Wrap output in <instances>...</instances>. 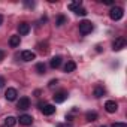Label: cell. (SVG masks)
<instances>
[{
  "instance_id": "1",
  "label": "cell",
  "mask_w": 127,
  "mask_h": 127,
  "mask_svg": "<svg viewBox=\"0 0 127 127\" xmlns=\"http://www.w3.org/2000/svg\"><path fill=\"white\" fill-rule=\"evenodd\" d=\"M109 17H111V20H114V21L121 20V18L124 17V11H123V8H120V6H112L111 11H109Z\"/></svg>"
},
{
  "instance_id": "2",
  "label": "cell",
  "mask_w": 127,
  "mask_h": 127,
  "mask_svg": "<svg viewBox=\"0 0 127 127\" xmlns=\"http://www.w3.org/2000/svg\"><path fill=\"white\" fill-rule=\"evenodd\" d=\"M93 24H91V21H87V20H84V21H81L79 23V33L81 34H88V33H91L93 32Z\"/></svg>"
},
{
  "instance_id": "3",
  "label": "cell",
  "mask_w": 127,
  "mask_h": 127,
  "mask_svg": "<svg viewBox=\"0 0 127 127\" xmlns=\"http://www.w3.org/2000/svg\"><path fill=\"white\" fill-rule=\"evenodd\" d=\"M17 108L18 109H23V111H26V109H29L30 108V99L29 97H20V100H18V103H17Z\"/></svg>"
},
{
  "instance_id": "4",
  "label": "cell",
  "mask_w": 127,
  "mask_h": 127,
  "mask_svg": "<svg viewBox=\"0 0 127 127\" xmlns=\"http://www.w3.org/2000/svg\"><path fill=\"white\" fill-rule=\"evenodd\" d=\"M67 91H58V93H55L54 96H52V99H54V102L55 103H63L66 99H67Z\"/></svg>"
},
{
  "instance_id": "5",
  "label": "cell",
  "mask_w": 127,
  "mask_h": 127,
  "mask_svg": "<svg viewBox=\"0 0 127 127\" xmlns=\"http://www.w3.org/2000/svg\"><path fill=\"white\" fill-rule=\"evenodd\" d=\"M124 46H126V39H124V37H117V39L114 40V43H112L114 51H120V49H123Z\"/></svg>"
},
{
  "instance_id": "6",
  "label": "cell",
  "mask_w": 127,
  "mask_h": 127,
  "mask_svg": "<svg viewBox=\"0 0 127 127\" xmlns=\"http://www.w3.org/2000/svg\"><path fill=\"white\" fill-rule=\"evenodd\" d=\"M105 109H106V112L114 114V112H117L118 105H117V102H115V100H108V102L105 103Z\"/></svg>"
},
{
  "instance_id": "7",
  "label": "cell",
  "mask_w": 127,
  "mask_h": 127,
  "mask_svg": "<svg viewBox=\"0 0 127 127\" xmlns=\"http://www.w3.org/2000/svg\"><path fill=\"white\" fill-rule=\"evenodd\" d=\"M17 121H20L21 126H32V123H33V117L24 114V115H20V118H18Z\"/></svg>"
},
{
  "instance_id": "8",
  "label": "cell",
  "mask_w": 127,
  "mask_h": 127,
  "mask_svg": "<svg viewBox=\"0 0 127 127\" xmlns=\"http://www.w3.org/2000/svg\"><path fill=\"white\" fill-rule=\"evenodd\" d=\"M17 96H18V91H17L15 88H8V90H6V93H5L6 100H9V102L17 100Z\"/></svg>"
},
{
  "instance_id": "9",
  "label": "cell",
  "mask_w": 127,
  "mask_h": 127,
  "mask_svg": "<svg viewBox=\"0 0 127 127\" xmlns=\"http://www.w3.org/2000/svg\"><path fill=\"white\" fill-rule=\"evenodd\" d=\"M61 61H63V58H61L60 55H55V57H52V58H51L49 66H51L52 69H58V67L61 66Z\"/></svg>"
},
{
  "instance_id": "10",
  "label": "cell",
  "mask_w": 127,
  "mask_h": 127,
  "mask_svg": "<svg viewBox=\"0 0 127 127\" xmlns=\"http://www.w3.org/2000/svg\"><path fill=\"white\" fill-rule=\"evenodd\" d=\"M29 32H30V24H29V23H21V24H18V33H20L21 36H26Z\"/></svg>"
},
{
  "instance_id": "11",
  "label": "cell",
  "mask_w": 127,
  "mask_h": 127,
  "mask_svg": "<svg viewBox=\"0 0 127 127\" xmlns=\"http://www.w3.org/2000/svg\"><path fill=\"white\" fill-rule=\"evenodd\" d=\"M34 58H36V54L32 52V51H23L21 52V60L23 61H32Z\"/></svg>"
},
{
  "instance_id": "12",
  "label": "cell",
  "mask_w": 127,
  "mask_h": 127,
  "mask_svg": "<svg viewBox=\"0 0 127 127\" xmlns=\"http://www.w3.org/2000/svg\"><path fill=\"white\" fill-rule=\"evenodd\" d=\"M40 111H42V114L43 115H52L54 112H55V106L54 105H43L42 108H40Z\"/></svg>"
},
{
  "instance_id": "13",
  "label": "cell",
  "mask_w": 127,
  "mask_h": 127,
  "mask_svg": "<svg viewBox=\"0 0 127 127\" xmlns=\"http://www.w3.org/2000/svg\"><path fill=\"white\" fill-rule=\"evenodd\" d=\"M20 42H21L20 34H14V36H11V39H9V46H11V48H17V46H20Z\"/></svg>"
},
{
  "instance_id": "14",
  "label": "cell",
  "mask_w": 127,
  "mask_h": 127,
  "mask_svg": "<svg viewBox=\"0 0 127 127\" xmlns=\"http://www.w3.org/2000/svg\"><path fill=\"white\" fill-rule=\"evenodd\" d=\"M15 124H17V118L15 117H11L9 115V117L5 118V127H14Z\"/></svg>"
},
{
  "instance_id": "15",
  "label": "cell",
  "mask_w": 127,
  "mask_h": 127,
  "mask_svg": "<svg viewBox=\"0 0 127 127\" xmlns=\"http://www.w3.org/2000/svg\"><path fill=\"white\" fill-rule=\"evenodd\" d=\"M76 69V64H75V61H67L66 63V66H64V72L66 73H70Z\"/></svg>"
},
{
  "instance_id": "16",
  "label": "cell",
  "mask_w": 127,
  "mask_h": 127,
  "mask_svg": "<svg viewBox=\"0 0 127 127\" xmlns=\"http://www.w3.org/2000/svg\"><path fill=\"white\" fill-rule=\"evenodd\" d=\"M66 23H67V18L64 15H58L57 20H55V26H58V27H61L63 24H66Z\"/></svg>"
},
{
  "instance_id": "17",
  "label": "cell",
  "mask_w": 127,
  "mask_h": 127,
  "mask_svg": "<svg viewBox=\"0 0 127 127\" xmlns=\"http://www.w3.org/2000/svg\"><path fill=\"white\" fill-rule=\"evenodd\" d=\"M93 94H94V97H102V96L105 94V88H103V87H100V85H97V87L94 88Z\"/></svg>"
},
{
  "instance_id": "18",
  "label": "cell",
  "mask_w": 127,
  "mask_h": 127,
  "mask_svg": "<svg viewBox=\"0 0 127 127\" xmlns=\"http://www.w3.org/2000/svg\"><path fill=\"white\" fill-rule=\"evenodd\" d=\"M81 5H82V2H81V0H76V2H72V3H69V6H67V8H69L70 11H73V12H75L78 8H81Z\"/></svg>"
},
{
  "instance_id": "19",
  "label": "cell",
  "mask_w": 127,
  "mask_h": 127,
  "mask_svg": "<svg viewBox=\"0 0 127 127\" xmlns=\"http://www.w3.org/2000/svg\"><path fill=\"white\" fill-rule=\"evenodd\" d=\"M85 118H87V121H90V123H93V121H96V120L99 118V115H97L96 112H87V115H85Z\"/></svg>"
},
{
  "instance_id": "20",
  "label": "cell",
  "mask_w": 127,
  "mask_h": 127,
  "mask_svg": "<svg viewBox=\"0 0 127 127\" xmlns=\"http://www.w3.org/2000/svg\"><path fill=\"white\" fill-rule=\"evenodd\" d=\"M36 70H37V73L43 75V73H45V70H46V66L43 64V63H37V64H36Z\"/></svg>"
},
{
  "instance_id": "21",
  "label": "cell",
  "mask_w": 127,
  "mask_h": 127,
  "mask_svg": "<svg viewBox=\"0 0 127 127\" xmlns=\"http://www.w3.org/2000/svg\"><path fill=\"white\" fill-rule=\"evenodd\" d=\"M75 14H76V15H81V17H85L88 12H87V9H85V8H78V9L75 11Z\"/></svg>"
},
{
  "instance_id": "22",
  "label": "cell",
  "mask_w": 127,
  "mask_h": 127,
  "mask_svg": "<svg viewBox=\"0 0 127 127\" xmlns=\"http://www.w3.org/2000/svg\"><path fill=\"white\" fill-rule=\"evenodd\" d=\"M37 48H39V51H40V52H43V54H46V52H48V45H46V43H39V45H37Z\"/></svg>"
},
{
  "instance_id": "23",
  "label": "cell",
  "mask_w": 127,
  "mask_h": 127,
  "mask_svg": "<svg viewBox=\"0 0 127 127\" xmlns=\"http://www.w3.org/2000/svg\"><path fill=\"white\" fill-rule=\"evenodd\" d=\"M111 127H127V124L126 123H114Z\"/></svg>"
},
{
  "instance_id": "24",
  "label": "cell",
  "mask_w": 127,
  "mask_h": 127,
  "mask_svg": "<svg viewBox=\"0 0 127 127\" xmlns=\"http://www.w3.org/2000/svg\"><path fill=\"white\" fill-rule=\"evenodd\" d=\"M5 84H6L5 78H3V76H0V88H2V87H5Z\"/></svg>"
},
{
  "instance_id": "25",
  "label": "cell",
  "mask_w": 127,
  "mask_h": 127,
  "mask_svg": "<svg viewBox=\"0 0 127 127\" xmlns=\"http://www.w3.org/2000/svg\"><path fill=\"white\" fill-rule=\"evenodd\" d=\"M24 5H26L27 8H34V2H26Z\"/></svg>"
},
{
  "instance_id": "26",
  "label": "cell",
  "mask_w": 127,
  "mask_h": 127,
  "mask_svg": "<svg viewBox=\"0 0 127 127\" xmlns=\"http://www.w3.org/2000/svg\"><path fill=\"white\" fill-rule=\"evenodd\" d=\"M57 82H58L57 79H52V81H49V84H48V85H49V87H54V85H57Z\"/></svg>"
},
{
  "instance_id": "27",
  "label": "cell",
  "mask_w": 127,
  "mask_h": 127,
  "mask_svg": "<svg viewBox=\"0 0 127 127\" xmlns=\"http://www.w3.org/2000/svg\"><path fill=\"white\" fill-rule=\"evenodd\" d=\"M103 3H105V5H114V2H112V0H105Z\"/></svg>"
},
{
  "instance_id": "28",
  "label": "cell",
  "mask_w": 127,
  "mask_h": 127,
  "mask_svg": "<svg viewBox=\"0 0 127 127\" xmlns=\"http://www.w3.org/2000/svg\"><path fill=\"white\" fill-rule=\"evenodd\" d=\"M3 57H5V52H3V51H0V60H3Z\"/></svg>"
},
{
  "instance_id": "29",
  "label": "cell",
  "mask_w": 127,
  "mask_h": 127,
  "mask_svg": "<svg viewBox=\"0 0 127 127\" xmlns=\"http://www.w3.org/2000/svg\"><path fill=\"white\" fill-rule=\"evenodd\" d=\"M2 23H3V17L0 15V26H2Z\"/></svg>"
},
{
  "instance_id": "30",
  "label": "cell",
  "mask_w": 127,
  "mask_h": 127,
  "mask_svg": "<svg viewBox=\"0 0 127 127\" xmlns=\"http://www.w3.org/2000/svg\"><path fill=\"white\" fill-rule=\"evenodd\" d=\"M57 127H64V126H63V124H57Z\"/></svg>"
},
{
  "instance_id": "31",
  "label": "cell",
  "mask_w": 127,
  "mask_h": 127,
  "mask_svg": "<svg viewBox=\"0 0 127 127\" xmlns=\"http://www.w3.org/2000/svg\"><path fill=\"white\" fill-rule=\"evenodd\" d=\"M102 127H106V126H102Z\"/></svg>"
}]
</instances>
